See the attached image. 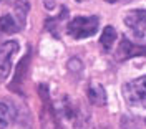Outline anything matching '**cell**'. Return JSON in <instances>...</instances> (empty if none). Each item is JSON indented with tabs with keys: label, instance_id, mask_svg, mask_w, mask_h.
Segmentation results:
<instances>
[{
	"label": "cell",
	"instance_id": "1",
	"mask_svg": "<svg viewBox=\"0 0 146 129\" xmlns=\"http://www.w3.org/2000/svg\"><path fill=\"white\" fill-rule=\"evenodd\" d=\"M100 25V18L91 15V17H75L68 22L66 25V32L68 35L76 40H82V38H90L96 33Z\"/></svg>",
	"mask_w": 146,
	"mask_h": 129
},
{
	"label": "cell",
	"instance_id": "2",
	"mask_svg": "<svg viewBox=\"0 0 146 129\" xmlns=\"http://www.w3.org/2000/svg\"><path fill=\"white\" fill-rule=\"evenodd\" d=\"M123 94L131 106L146 109V76H141L126 83L123 88Z\"/></svg>",
	"mask_w": 146,
	"mask_h": 129
},
{
	"label": "cell",
	"instance_id": "3",
	"mask_svg": "<svg viewBox=\"0 0 146 129\" xmlns=\"http://www.w3.org/2000/svg\"><path fill=\"white\" fill-rule=\"evenodd\" d=\"M38 93H40V98H42V122H43V128L60 129V121H58V116H56V111L52 106L46 84H40L38 86Z\"/></svg>",
	"mask_w": 146,
	"mask_h": 129
},
{
	"label": "cell",
	"instance_id": "4",
	"mask_svg": "<svg viewBox=\"0 0 146 129\" xmlns=\"http://www.w3.org/2000/svg\"><path fill=\"white\" fill-rule=\"evenodd\" d=\"M125 25H126L136 38H146V10H129L125 13Z\"/></svg>",
	"mask_w": 146,
	"mask_h": 129
},
{
	"label": "cell",
	"instance_id": "5",
	"mask_svg": "<svg viewBox=\"0 0 146 129\" xmlns=\"http://www.w3.org/2000/svg\"><path fill=\"white\" fill-rule=\"evenodd\" d=\"M17 41H5L0 45V80H7L12 70V58L18 51Z\"/></svg>",
	"mask_w": 146,
	"mask_h": 129
},
{
	"label": "cell",
	"instance_id": "6",
	"mask_svg": "<svg viewBox=\"0 0 146 129\" xmlns=\"http://www.w3.org/2000/svg\"><path fill=\"white\" fill-rule=\"evenodd\" d=\"M138 55L146 56V45H133L126 38H123L119 41L118 48L115 51V56H116L118 61H125L128 58H133V56H138Z\"/></svg>",
	"mask_w": 146,
	"mask_h": 129
},
{
	"label": "cell",
	"instance_id": "7",
	"mask_svg": "<svg viewBox=\"0 0 146 129\" xmlns=\"http://www.w3.org/2000/svg\"><path fill=\"white\" fill-rule=\"evenodd\" d=\"M28 64H30V50L27 51V55L20 60V63H18V66H17V73H15L13 80H12V83H10V90L15 91V93H18V94L23 93L22 91V86H23L25 78H27Z\"/></svg>",
	"mask_w": 146,
	"mask_h": 129
},
{
	"label": "cell",
	"instance_id": "8",
	"mask_svg": "<svg viewBox=\"0 0 146 129\" xmlns=\"http://www.w3.org/2000/svg\"><path fill=\"white\" fill-rule=\"evenodd\" d=\"M17 116V111L13 108V104L9 101L0 99V128H7L10 126Z\"/></svg>",
	"mask_w": 146,
	"mask_h": 129
},
{
	"label": "cell",
	"instance_id": "9",
	"mask_svg": "<svg viewBox=\"0 0 146 129\" xmlns=\"http://www.w3.org/2000/svg\"><path fill=\"white\" fill-rule=\"evenodd\" d=\"M88 99L96 106H103L106 103V93L101 84H90L88 86Z\"/></svg>",
	"mask_w": 146,
	"mask_h": 129
},
{
	"label": "cell",
	"instance_id": "10",
	"mask_svg": "<svg viewBox=\"0 0 146 129\" xmlns=\"http://www.w3.org/2000/svg\"><path fill=\"white\" fill-rule=\"evenodd\" d=\"M115 40H116V30L113 27H105V30L100 35V45L103 46V50L110 51L115 45Z\"/></svg>",
	"mask_w": 146,
	"mask_h": 129
},
{
	"label": "cell",
	"instance_id": "11",
	"mask_svg": "<svg viewBox=\"0 0 146 129\" xmlns=\"http://www.w3.org/2000/svg\"><path fill=\"white\" fill-rule=\"evenodd\" d=\"M18 30H20V27H18L17 20L12 18L10 15H5L0 18V35H5V33L10 35V33H15Z\"/></svg>",
	"mask_w": 146,
	"mask_h": 129
},
{
	"label": "cell",
	"instance_id": "12",
	"mask_svg": "<svg viewBox=\"0 0 146 129\" xmlns=\"http://www.w3.org/2000/svg\"><path fill=\"white\" fill-rule=\"evenodd\" d=\"M28 0H17L15 2V13H17V23L20 28L25 27V18L28 12Z\"/></svg>",
	"mask_w": 146,
	"mask_h": 129
},
{
	"label": "cell",
	"instance_id": "13",
	"mask_svg": "<svg viewBox=\"0 0 146 129\" xmlns=\"http://www.w3.org/2000/svg\"><path fill=\"white\" fill-rule=\"evenodd\" d=\"M43 3H45V7L48 10H52L55 7V3H53V0H43Z\"/></svg>",
	"mask_w": 146,
	"mask_h": 129
},
{
	"label": "cell",
	"instance_id": "14",
	"mask_svg": "<svg viewBox=\"0 0 146 129\" xmlns=\"http://www.w3.org/2000/svg\"><path fill=\"white\" fill-rule=\"evenodd\" d=\"M106 2H110V3H113V2H118V0H106Z\"/></svg>",
	"mask_w": 146,
	"mask_h": 129
},
{
	"label": "cell",
	"instance_id": "15",
	"mask_svg": "<svg viewBox=\"0 0 146 129\" xmlns=\"http://www.w3.org/2000/svg\"><path fill=\"white\" fill-rule=\"evenodd\" d=\"M76 2H86V0H76Z\"/></svg>",
	"mask_w": 146,
	"mask_h": 129
}]
</instances>
